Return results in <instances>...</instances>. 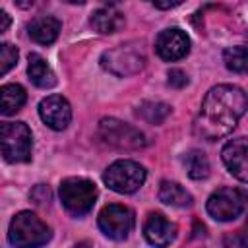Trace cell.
I'll return each mask as SVG.
<instances>
[{"mask_svg": "<svg viewBox=\"0 0 248 248\" xmlns=\"http://www.w3.org/2000/svg\"><path fill=\"white\" fill-rule=\"evenodd\" d=\"M248 107L246 93L236 85H215L203 97L200 114L194 124V132L207 141L219 140L231 134Z\"/></svg>", "mask_w": 248, "mask_h": 248, "instance_id": "1", "label": "cell"}, {"mask_svg": "<svg viewBox=\"0 0 248 248\" xmlns=\"http://www.w3.org/2000/svg\"><path fill=\"white\" fill-rule=\"evenodd\" d=\"M58 194L64 209L74 217H81L93 209L97 200V186L87 178L70 176L60 182Z\"/></svg>", "mask_w": 248, "mask_h": 248, "instance_id": "2", "label": "cell"}, {"mask_svg": "<svg viewBox=\"0 0 248 248\" xmlns=\"http://www.w3.org/2000/svg\"><path fill=\"white\" fill-rule=\"evenodd\" d=\"M31 145L33 138L25 122H0V153L8 163H27Z\"/></svg>", "mask_w": 248, "mask_h": 248, "instance_id": "3", "label": "cell"}, {"mask_svg": "<svg viewBox=\"0 0 248 248\" xmlns=\"http://www.w3.org/2000/svg\"><path fill=\"white\" fill-rule=\"evenodd\" d=\"M8 240L14 246H41L50 240V229L31 211H19L8 229Z\"/></svg>", "mask_w": 248, "mask_h": 248, "instance_id": "4", "label": "cell"}, {"mask_svg": "<svg viewBox=\"0 0 248 248\" xmlns=\"http://www.w3.org/2000/svg\"><path fill=\"white\" fill-rule=\"evenodd\" d=\"M99 138L116 149H124V151H134V149H141L147 145L145 134L138 128H134L128 122H122L118 118H103L99 122Z\"/></svg>", "mask_w": 248, "mask_h": 248, "instance_id": "5", "label": "cell"}, {"mask_svg": "<svg viewBox=\"0 0 248 248\" xmlns=\"http://www.w3.org/2000/svg\"><path fill=\"white\" fill-rule=\"evenodd\" d=\"M103 182L116 194H134L145 182V169L130 159H118L103 172Z\"/></svg>", "mask_w": 248, "mask_h": 248, "instance_id": "6", "label": "cell"}, {"mask_svg": "<svg viewBox=\"0 0 248 248\" xmlns=\"http://www.w3.org/2000/svg\"><path fill=\"white\" fill-rule=\"evenodd\" d=\"M101 66L118 78H128L143 70L145 54L134 45H120L101 54Z\"/></svg>", "mask_w": 248, "mask_h": 248, "instance_id": "7", "label": "cell"}, {"mask_svg": "<svg viewBox=\"0 0 248 248\" xmlns=\"http://www.w3.org/2000/svg\"><path fill=\"white\" fill-rule=\"evenodd\" d=\"M205 207L217 221H234L246 207V192L242 188H219L209 196Z\"/></svg>", "mask_w": 248, "mask_h": 248, "instance_id": "8", "label": "cell"}, {"mask_svg": "<svg viewBox=\"0 0 248 248\" xmlns=\"http://www.w3.org/2000/svg\"><path fill=\"white\" fill-rule=\"evenodd\" d=\"M97 223L105 236L112 240H124L132 232L136 217L130 207L120 205V203H108L101 209Z\"/></svg>", "mask_w": 248, "mask_h": 248, "instance_id": "9", "label": "cell"}, {"mask_svg": "<svg viewBox=\"0 0 248 248\" xmlns=\"http://www.w3.org/2000/svg\"><path fill=\"white\" fill-rule=\"evenodd\" d=\"M155 50L163 60L174 62V60L184 58L190 52V39L182 29L170 27L159 33L155 41Z\"/></svg>", "mask_w": 248, "mask_h": 248, "instance_id": "10", "label": "cell"}, {"mask_svg": "<svg viewBox=\"0 0 248 248\" xmlns=\"http://www.w3.org/2000/svg\"><path fill=\"white\" fill-rule=\"evenodd\" d=\"M39 116L48 128L64 130L72 120V107L62 95H48L39 103Z\"/></svg>", "mask_w": 248, "mask_h": 248, "instance_id": "11", "label": "cell"}, {"mask_svg": "<svg viewBox=\"0 0 248 248\" xmlns=\"http://www.w3.org/2000/svg\"><path fill=\"white\" fill-rule=\"evenodd\" d=\"M246 138H234L227 141V145L221 151L223 163L229 169L232 176H236L240 182H246L248 178V167H246Z\"/></svg>", "mask_w": 248, "mask_h": 248, "instance_id": "12", "label": "cell"}, {"mask_svg": "<svg viewBox=\"0 0 248 248\" xmlns=\"http://www.w3.org/2000/svg\"><path fill=\"white\" fill-rule=\"evenodd\" d=\"M143 234L153 246H167L176 236V225L170 223L163 213H149L143 225Z\"/></svg>", "mask_w": 248, "mask_h": 248, "instance_id": "13", "label": "cell"}, {"mask_svg": "<svg viewBox=\"0 0 248 248\" xmlns=\"http://www.w3.org/2000/svg\"><path fill=\"white\" fill-rule=\"evenodd\" d=\"M62 23L54 16H37L27 25L29 37L39 45H52L60 35Z\"/></svg>", "mask_w": 248, "mask_h": 248, "instance_id": "14", "label": "cell"}, {"mask_svg": "<svg viewBox=\"0 0 248 248\" xmlns=\"http://www.w3.org/2000/svg\"><path fill=\"white\" fill-rule=\"evenodd\" d=\"M27 74H29V79L33 81V85L41 87V89H50L56 85V76L52 72V68L46 64V60L37 54V52H31L29 54V64H27Z\"/></svg>", "mask_w": 248, "mask_h": 248, "instance_id": "15", "label": "cell"}, {"mask_svg": "<svg viewBox=\"0 0 248 248\" xmlns=\"http://www.w3.org/2000/svg\"><path fill=\"white\" fill-rule=\"evenodd\" d=\"M89 23L97 33L112 35V33H116L124 27V16L116 10H112V8H101V10L93 12Z\"/></svg>", "mask_w": 248, "mask_h": 248, "instance_id": "16", "label": "cell"}, {"mask_svg": "<svg viewBox=\"0 0 248 248\" xmlns=\"http://www.w3.org/2000/svg\"><path fill=\"white\" fill-rule=\"evenodd\" d=\"M27 101V93L19 83H6L0 87V114L12 116L21 110Z\"/></svg>", "mask_w": 248, "mask_h": 248, "instance_id": "17", "label": "cell"}, {"mask_svg": "<svg viewBox=\"0 0 248 248\" xmlns=\"http://www.w3.org/2000/svg\"><path fill=\"white\" fill-rule=\"evenodd\" d=\"M157 196H159V202L172 207H188L194 202L190 192H186L178 182H172V180H163Z\"/></svg>", "mask_w": 248, "mask_h": 248, "instance_id": "18", "label": "cell"}, {"mask_svg": "<svg viewBox=\"0 0 248 248\" xmlns=\"http://www.w3.org/2000/svg\"><path fill=\"white\" fill-rule=\"evenodd\" d=\"M169 114H170V107L161 101H143L136 108V116H140L147 124H163Z\"/></svg>", "mask_w": 248, "mask_h": 248, "instance_id": "19", "label": "cell"}, {"mask_svg": "<svg viewBox=\"0 0 248 248\" xmlns=\"http://www.w3.org/2000/svg\"><path fill=\"white\" fill-rule=\"evenodd\" d=\"M184 167H186L188 176L194 180H202V178L209 176V161H207L205 153L200 149H190L184 155Z\"/></svg>", "mask_w": 248, "mask_h": 248, "instance_id": "20", "label": "cell"}, {"mask_svg": "<svg viewBox=\"0 0 248 248\" xmlns=\"http://www.w3.org/2000/svg\"><path fill=\"white\" fill-rule=\"evenodd\" d=\"M223 62L231 72H236V74L246 72V46L244 45H236V46L225 48Z\"/></svg>", "mask_w": 248, "mask_h": 248, "instance_id": "21", "label": "cell"}, {"mask_svg": "<svg viewBox=\"0 0 248 248\" xmlns=\"http://www.w3.org/2000/svg\"><path fill=\"white\" fill-rule=\"evenodd\" d=\"M17 48L12 43H2L0 45V78L6 76L16 64H17Z\"/></svg>", "mask_w": 248, "mask_h": 248, "instance_id": "22", "label": "cell"}, {"mask_svg": "<svg viewBox=\"0 0 248 248\" xmlns=\"http://www.w3.org/2000/svg\"><path fill=\"white\" fill-rule=\"evenodd\" d=\"M31 200L35 202V203H39V205H43V203H48L50 202V198H52V194H50V188L48 186H45V184H37L33 190H31Z\"/></svg>", "mask_w": 248, "mask_h": 248, "instance_id": "23", "label": "cell"}, {"mask_svg": "<svg viewBox=\"0 0 248 248\" xmlns=\"http://www.w3.org/2000/svg\"><path fill=\"white\" fill-rule=\"evenodd\" d=\"M169 85L170 87H174V89H182L184 85H188V76L182 72V70H178V68H172L170 72H169Z\"/></svg>", "mask_w": 248, "mask_h": 248, "instance_id": "24", "label": "cell"}, {"mask_svg": "<svg viewBox=\"0 0 248 248\" xmlns=\"http://www.w3.org/2000/svg\"><path fill=\"white\" fill-rule=\"evenodd\" d=\"M147 2L159 10H170V8H176L178 4H182L184 0H147Z\"/></svg>", "mask_w": 248, "mask_h": 248, "instance_id": "25", "label": "cell"}, {"mask_svg": "<svg viewBox=\"0 0 248 248\" xmlns=\"http://www.w3.org/2000/svg\"><path fill=\"white\" fill-rule=\"evenodd\" d=\"M10 25H12V17H10L4 10H0V33H4Z\"/></svg>", "mask_w": 248, "mask_h": 248, "instance_id": "26", "label": "cell"}, {"mask_svg": "<svg viewBox=\"0 0 248 248\" xmlns=\"http://www.w3.org/2000/svg\"><path fill=\"white\" fill-rule=\"evenodd\" d=\"M101 2H105L107 6H114V4H118L120 0H101Z\"/></svg>", "mask_w": 248, "mask_h": 248, "instance_id": "27", "label": "cell"}, {"mask_svg": "<svg viewBox=\"0 0 248 248\" xmlns=\"http://www.w3.org/2000/svg\"><path fill=\"white\" fill-rule=\"evenodd\" d=\"M64 2H68V4H83L85 0H64Z\"/></svg>", "mask_w": 248, "mask_h": 248, "instance_id": "28", "label": "cell"}]
</instances>
